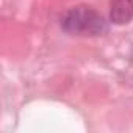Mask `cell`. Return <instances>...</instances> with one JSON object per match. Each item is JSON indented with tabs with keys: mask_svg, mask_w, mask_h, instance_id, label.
<instances>
[{
	"mask_svg": "<svg viewBox=\"0 0 133 133\" xmlns=\"http://www.w3.org/2000/svg\"><path fill=\"white\" fill-rule=\"evenodd\" d=\"M61 28L71 36L92 38L107 31V21L89 6H75L63 16Z\"/></svg>",
	"mask_w": 133,
	"mask_h": 133,
	"instance_id": "1",
	"label": "cell"
},
{
	"mask_svg": "<svg viewBox=\"0 0 133 133\" xmlns=\"http://www.w3.org/2000/svg\"><path fill=\"white\" fill-rule=\"evenodd\" d=\"M133 19V0H110V21L125 25Z\"/></svg>",
	"mask_w": 133,
	"mask_h": 133,
	"instance_id": "2",
	"label": "cell"
}]
</instances>
